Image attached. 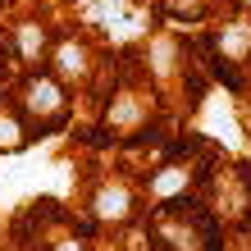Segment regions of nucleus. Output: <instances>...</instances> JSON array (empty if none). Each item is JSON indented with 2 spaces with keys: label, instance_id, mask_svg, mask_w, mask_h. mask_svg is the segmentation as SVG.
I'll list each match as a JSON object with an SVG mask.
<instances>
[{
  "label": "nucleus",
  "instance_id": "f257e3e1",
  "mask_svg": "<svg viewBox=\"0 0 251 251\" xmlns=\"http://www.w3.org/2000/svg\"><path fill=\"white\" fill-rule=\"evenodd\" d=\"M23 105L27 114H41V128H60L64 124V87L55 82V78H32L23 87Z\"/></svg>",
  "mask_w": 251,
  "mask_h": 251
},
{
  "label": "nucleus",
  "instance_id": "f03ea898",
  "mask_svg": "<svg viewBox=\"0 0 251 251\" xmlns=\"http://www.w3.org/2000/svg\"><path fill=\"white\" fill-rule=\"evenodd\" d=\"M87 46L82 41H64L60 50H55V73L60 78H69V82H78V78H87Z\"/></svg>",
  "mask_w": 251,
  "mask_h": 251
},
{
  "label": "nucleus",
  "instance_id": "7ed1b4c3",
  "mask_svg": "<svg viewBox=\"0 0 251 251\" xmlns=\"http://www.w3.org/2000/svg\"><path fill=\"white\" fill-rule=\"evenodd\" d=\"M132 210V197L119 187V183H110V187H100L96 192V215H105V219H124Z\"/></svg>",
  "mask_w": 251,
  "mask_h": 251
},
{
  "label": "nucleus",
  "instance_id": "20e7f679",
  "mask_svg": "<svg viewBox=\"0 0 251 251\" xmlns=\"http://www.w3.org/2000/svg\"><path fill=\"white\" fill-rule=\"evenodd\" d=\"M19 50L37 60V55L46 50V27L41 23H19Z\"/></svg>",
  "mask_w": 251,
  "mask_h": 251
},
{
  "label": "nucleus",
  "instance_id": "39448f33",
  "mask_svg": "<svg viewBox=\"0 0 251 251\" xmlns=\"http://www.w3.org/2000/svg\"><path fill=\"white\" fill-rule=\"evenodd\" d=\"M23 142H27L23 124H19V119H9V114L0 110V151H14V146H23Z\"/></svg>",
  "mask_w": 251,
  "mask_h": 251
},
{
  "label": "nucleus",
  "instance_id": "423d86ee",
  "mask_svg": "<svg viewBox=\"0 0 251 251\" xmlns=\"http://www.w3.org/2000/svg\"><path fill=\"white\" fill-rule=\"evenodd\" d=\"M60 251H82V247L78 242H60Z\"/></svg>",
  "mask_w": 251,
  "mask_h": 251
}]
</instances>
